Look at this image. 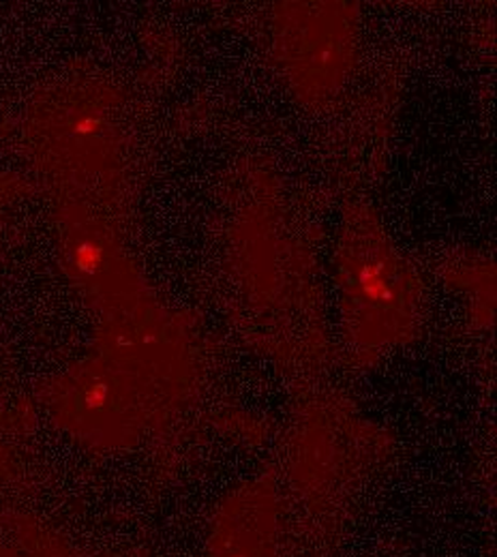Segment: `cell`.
Returning a JSON list of instances; mask_svg holds the SVG:
<instances>
[{
  "mask_svg": "<svg viewBox=\"0 0 497 557\" xmlns=\"http://www.w3.org/2000/svg\"><path fill=\"white\" fill-rule=\"evenodd\" d=\"M0 557H4V556H2V549H0Z\"/></svg>",
  "mask_w": 497,
  "mask_h": 557,
  "instance_id": "277c9868",
  "label": "cell"
},
{
  "mask_svg": "<svg viewBox=\"0 0 497 557\" xmlns=\"http://www.w3.org/2000/svg\"><path fill=\"white\" fill-rule=\"evenodd\" d=\"M358 285L362 287L364 296L373 302H395L397 300V289L395 285L388 281L386 275V267L382 262H369L364 267H360L358 271Z\"/></svg>",
  "mask_w": 497,
  "mask_h": 557,
  "instance_id": "6da1fadb",
  "label": "cell"
},
{
  "mask_svg": "<svg viewBox=\"0 0 497 557\" xmlns=\"http://www.w3.org/2000/svg\"><path fill=\"white\" fill-rule=\"evenodd\" d=\"M99 132V121L92 116H84L75 123V134L77 136H92Z\"/></svg>",
  "mask_w": 497,
  "mask_h": 557,
  "instance_id": "3957f363",
  "label": "cell"
},
{
  "mask_svg": "<svg viewBox=\"0 0 497 557\" xmlns=\"http://www.w3.org/2000/svg\"><path fill=\"white\" fill-rule=\"evenodd\" d=\"M103 258H105L103 247L92 240H84L75 249V267L84 275H95L101 269Z\"/></svg>",
  "mask_w": 497,
  "mask_h": 557,
  "instance_id": "7a4b0ae2",
  "label": "cell"
}]
</instances>
